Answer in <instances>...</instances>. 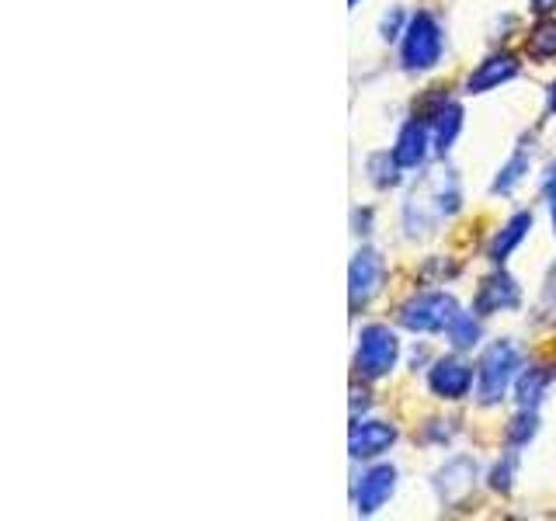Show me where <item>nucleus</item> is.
<instances>
[{
    "label": "nucleus",
    "instance_id": "obj_1",
    "mask_svg": "<svg viewBox=\"0 0 556 521\" xmlns=\"http://www.w3.org/2000/svg\"><path fill=\"white\" fill-rule=\"evenodd\" d=\"M518 369H522V351H518L515 344L511 341L490 344L477 365V400L484 403V407L501 403L508 386L518 379Z\"/></svg>",
    "mask_w": 556,
    "mask_h": 521
},
{
    "label": "nucleus",
    "instance_id": "obj_2",
    "mask_svg": "<svg viewBox=\"0 0 556 521\" xmlns=\"http://www.w3.org/2000/svg\"><path fill=\"white\" fill-rule=\"evenodd\" d=\"M442 46H445V35L438 18L431 11H417L407 18V28L400 35V63L411 73L431 70V66L442 60Z\"/></svg>",
    "mask_w": 556,
    "mask_h": 521
},
{
    "label": "nucleus",
    "instance_id": "obj_3",
    "mask_svg": "<svg viewBox=\"0 0 556 521\" xmlns=\"http://www.w3.org/2000/svg\"><path fill=\"white\" fill-rule=\"evenodd\" d=\"M400 358V341L397 334H393L386 324H369L362 327V334H358V355H355V365L358 372H362L365 379H383L393 372V365H397Z\"/></svg>",
    "mask_w": 556,
    "mask_h": 521
},
{
    "label": "nucleus",
    "instance_id": "obj_4",
    "mask_svg": "<svg viewBox=\"0 0 556 521\" xmlns=\"http://www.w3.org/2000/svg\"><path fill=\"white\" fill-rule=\"evenodd\" d=\"M459 306L449 292H424L400 306V327L414 330V334H438L456 320Z\"/></svg>",
    "mask_w": 556,
    "mask_h": 521
},
{
    "label": "nucleus",
    "instance_id": "obj_5",
    "mask_svg": "<svg viewBox=\"0 0 556 521\" xmlns=\"http://www.w3.org/2000/svg\"><path fill=\"white\" fill-rule=\"evenodd\" d=\"M383 278H386V264L379 258L372 247H362L351 261L348 271V282H351V310L365 306L379 289H383Z\"/></svg>",
    "mask_w": 556,
    "mask_h": 521
},
{
    "label": "nucleus",
    "instance_id": "obj_6",
    "mask_svg": "<svg viewBox=\"0 0 556 521\" xmlns=\"http://www.w3.org/2000/svg\"><path fill=\"white\" fill-rule=\"evenodd\" d=\"M518 303H522L518 282L508 271H494V275L484 278V285H480L477 299H473V313H477V317H494V313L515 310Z\"/></svg>",
    "mask_w": 556,
    "mask_h": 521
},
{
    "label": "nucleus",
    "instance_id": "obj_7",
    "mask_svg": "<svg viewBox=\"0 0 556 521\" xmlns=\"http://www.w3.org/2000/svg\"><path fill=\"white\" fill-rule=\"evenodd\" d=\"M428 386L442 400H463L473 390V369L463 358H438L428 372Z\"/></svg>",
    "mask_w": 556,
    "mask_h": 521
},
{
    "label": "nucleus",
    "instance_id": "obj_8",
    "mask_svg": "<svg viewBox=\"0 0 556 521\" xmlns=\"http://www.w3.org/2000/svg\"><path fill=\"white\" fill-rule=\"evenodd\" d=\"M393 490H397V469L386 466V462L383 466H372L369 473H362V480H358V487H355L358 515H376V511L393 497Z\"/></svg>",
    "mask_w": 556,
    "mask_h": 521
},
{
    "label": "nucleus",
    "instance_id": "obj_9",
    "mask_svg": "<svg viewBox=\"0 0 556 521\" xmlns=\"http://www.w3.org/2000/svg\"><path fill=\"white\" fill-rule=\"evenodd\" d=\"M424 122L431 126L435 150L449 153L452 143H456V136L463 132V105H459V101H452V98H442L428 115H424Z\"/></svg>",
    "mask_w": 556,
    "mask_h": 521
},
{
    "label": "nucleus",
    "instance_id": "obj_10",
    "mask_svg": "<svg viewBox=\"0 0 556 521\" xmlns=\"http://www.w3.org/2000/svg\"><path fill=\"white\" fill-rule=\"evenodd\" d=\"M393 442H397V428L386 421H362L351 428V456L355 459L383 456V452H390Z\"/></svg>",
    "mask_w": 556,
    "mask_h": 521
},
{
    "label": "nucleus",
    "instance_id": "obj_11",
    "mask_svg": "<svg viewBox=\"0 0 556 521\" xmlns=\"http://www.w3.org/2000/svg\"><path fill=\"white\" fill-rule=\"evenodd\" d=\"M518 70H522V63H518L515 56H508V53L487 56V60L470 73L466 87H470V94H487V91H494V87H501V84H508V80H515Z\"/></svg>",
    "mask_w": 556,
    "mask_h": 521
},
{
    "label": "nucleus",
    "instance_id": "obj_12",
    "mask_svg": "<svg viewBox=\"0 0 556 521\" xmlns=\"http://www.w3.org/2000/svg\"><path fill=\"white\" fill-rule=\"evenodd\" d=\"M428 136L431 126L424 119H411L404 122L397 136V146H393V157H397L400 167H421L424 157H428Z\"/></svg>",
    "mask_w": 556,
    "mask_h": 521
},
{
    "label": "nucleus",
    "instance_id": "obj_13",
    "mask_svg": "<svg viewBox=\"0 0 556 521\" xmlns=\"http://www.w3.org/2000/svg\"><path fill=\"white\" fill-rule=\"evenodd\" d=\"M529 230H532V212H515V216L504 223V230L497 233L494 240H490L487 258L494 264H504L511 258V251H515V247L522 244L525 237H529Z\"/></svg>",
    "mask_w": 556,
    "mask_h": 521
},
{
    "label": "nucleus",
    "instance_id": "obj_14",
    "mask_svg": "<svg viewBox=\"0 0 556 521\" xmlns=\"http://www.w3.org/2000/svg\"><path fill=\"white\" fill-rule=\"evenodd\" d=\"M550 379L553 376L543 369V365H529V369L518 376V386H515L518 403H522V407H529V410H536L539 403H543L546 390H550Z\"/></svg>",
    "mask_w": 556,
    "mask_h": 521
},
{
    "label": "nucleus",
    "instance_id": "obj_15",
    "mask_svg": "<svg viewBox=\"0 0 556 521\" xmlns=\"http://www.w3.org/2000/svg\"><path fill=\"white\" fill-rule=\"evenodd\" d=\"M525 53H529V60L536 63H546L556 56V18H543L536 28L529 32V39H525Z\"/></svg>",
    "mask_w": 556,
    "mask_h": 521
},
{
    "label": "nucleus",
    "instance_id": "obj_16",
    "mask_svg": "<svg viewBox=\"0 0 556 521\" xmlns=\"http://www.w3.org/2000/svg\"><path fill=\"white\" fill-rule=\"evenodd\" d=\"M445 337H449V344L456 351L473 348V344L480 341V320H477V313H456V320L445 327Z\"/></svg>",
    "mask_w": 556,
    "mask_h": 521
},
{
    "label": "nucleus",
    "instance_id": "obj_17",
    "mask_svg": "<svg viewBox=\"0 0 556 521\" xmlns=\"http://www.w3.org/2000/svg\"><path fill=\"white\" fill-rule=\"evenodd\" d=\"M525 174H529V157L518 150L515 157H511L508 164L497 171V178H494V185H490V192H494V195H511L518 185H522Z\"/></svg>",
    "mask_w": 556,
    "mask_h": 521
},
{
    "label": "nucleus",
    "instance_id": "obj_18",
    "mask_svg": "<svg viewBox=\"0 0 556 521\" xmlns=\"http://www.w3.org/2000/svg\"><path fill=\"white\" fill-rule=\"evenodd\" d=\"M536 431H539L536 410L522 407V414H515L511 417V424H508V445L511 449H522V445H529L532 438H536Z\"/></svg>",
    "mask_w": 556,
    "mask_h": 521
},
{
    "label": "nucleus",
    "instance_id": "obj_19",
    "mask_svg": "<svg viewBox=\"0 0 556 521\" xmlns=\"http://www.w3.org/2000/svg\"><path fill=\"white\" fill-rule=\"evenodd\" d=\"M369 174H372V185L376 188H393L400 181V164L393 153H372L369 157Z\"/></svg>",
    "mask_w": 556,
    "mask_h": 521
},
{
    "label": "nucleus",
    "instance_id": "obj_20",
    "mask_svg": "<svg viewBox=\"0 0 556 521\" xmlns=\"http://www.w3.org/2000/svg\"><path fill=\"white\" fill-rule=\"evenodd\" d=\"M515 469H518V452H508V456L494 466V473H490V487H494L497 494H508L511 483H515Z\"/></svg>",
    "mask_w": 556,
    "mask_h": 521
},
{
    "label": "nucleus",
    "instance_id": "obj_21",
    "mask_svg": "<svg viewBox=\"0 0 556 521\" xmlns=\"http://www.w3.org/2000/svg\"><path fill=\"white\" fill-rule=\"evenodd\" d=\"M404 21H407V14L400 11V7H393V11L383 14V21H379V35H383L386 42L400 39V35H404Z\"/></svg>",
    "mask_w": 556,
    "mask_h": 521
},
{
    "label": "nucleus",
    "instance_id": "obj_22",
    "mask_svg": "<svg viewBox=\"0 0 556 521\" xmlns=\"http://www.w3.org/2000/svg\"><path fill=\"white\" fill-rule=\"evenodd\" d=\"M543 192H546V198H550V195H556V164H550V171H546Z\"/></svg>",
    "mask_w": 556,
    "mask_h": 521
},
{
    "label": "nucleus",
    "instance_id": "obj_23",
    "mask_svg": "<svg viewBox=\"0 0 556 521\" xmlns=\"http://www.w3.org/2000/svg\"><path fill=\"white\" fill-rule=\"evenodd\" d=\"M532 4V11L536 14H550V11H556V0H529Z\"/></svg>",
    "mask_w": 556,
    "mask_h": 521
},
{
    "label": "nucleus",
    "instance_id": "obj_24",
    "mask_svg": "<svg viewBox=\"0 0 556 521\" xmlns=\"http://www.w3.org/2000/svg\"><path fill=\"white\" fill-rule=\"evenodd\" d=\"M550 112H556V80L550 84Z\"/></svg>",
    "mask_w": 556,
    "mask_h": 521
},
{
    "label": "nucleus",
    "instance_id": "obj_25",
    "mask_svg": "<svg viewBox=\"0 0 556 521\" xmlns=\"http://www.w3.org/2000/svg\"><path fill=\"white\" fill-rule=\"evenodd\" d=\"M550 216H553V233H556V195H550Z\"/></svg>",
    "mask_w": 556,
    "mask_h": 521
},
{
    "label": "nucleus",
    "instance_id": "obj_26",
    "mask_svg": "<svg viewBox=\"0 0 556 521\" xmlns=\"http://www.w3.org/2000/svg\"><path fill=\"white\" fill-rule=\"evenodd\" d=\"M348 4H351V7H355V4H358V0H348Z\"/></svg>",
    "mask_w": 556,
    "mask_h": 521
}]
</instances>
